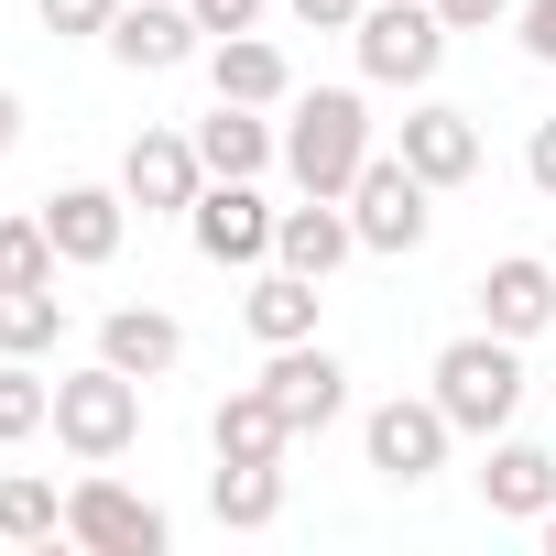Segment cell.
<instances>
[{"label": "cell", "instance_id": "6da1fadb", "mask_svg": "<svg viewBox=\"0 0 556 556\" xmlns=\"http://www.w3.org/2000/svg\"><path fill=\"white\" fill-rule=\"evenodd\" d=\"M131 426H142V382H131L121 361H99V371L55 382V437H66L77 458H121V447H131Z\"/></svg>", "mask_w": 556, "mask_h": 556}, {"label": "cell", "instance_id": "7a4b0ae2", "mask_svg": "<svg viewBox=\"0 0 556 556\" xmlns=\"http://www.w3.org/2000/svg\"><path fill=\"white\" fill-rule=\"evenodd\" d=\"M361 164H371V121H361V99H350V88H317V99L295 110V175H306L317 197H339Z\"/></svg>", "mask_w": 556, "mask_h": 556}, {"label": "cell", "instance_id": "3957f363", "mask_svg": "<svg viewBox=\"0 0 556 556\" xmlns=\"http://www.w3.org/2000/svg\"><path fill=\"white\" fill-rule=\"evenodd\" d=\"M513 393H523V371H513L502 328H491V339H447V350H437V404H447V426H502V415H513Z\"/></svg>", "mask_w": 556, "mask_h": 556}, {"label": "cell", "instance_id": "277c9868", "mask_svg": "<svg viewBox=\"0 0 556 556\" xmlns=\"http://www.w3.org/2000/svg\"><path fill=\"white\" fill-rule=\"evenodd\" d=\"M66 534H77V545H99V556H164V534H175V523H164L153 502H131L121 480H88V491L66 502Z\"/></svg>", "mask_w": 556, "mask_h": 556}, {"label": "cell", "instance_id": "5b68a950", "mask_svg": "<svg viewBox=\"0 0 556 556\" xmlns=\"http://www.w3.org/2000/svg\"><path fill=\"white\" fill-rule=\"evenodd\" d=\"M350 197H361V240L371 251H415L426 240V175L415 164H361Z\"/></svg>", "mask_w": 556, "mask_h": 556}, {"label": "cell", "instance_id": "8992f818", "mask_svg": "<svg viewBox=\"0 0 556 556\" xmlns=\"http://www.w3.org/2000/svg\"><path fill=\"white\" fill-rule=\"evenodd\" d=\"M437 23L447 12H426V0H382V12L361 23V66L371 77H426L437 66Z\"/></svg>", "mask_w": 556, "mask_h": 556}, {"label": "cell", "instance_id": "52a82bcc", "mask_svg": "<svg viewBox=\"0 0 556 556\" xmlns=\"http://www.w3.org/2000/svg\"><path fill=\"white\" fill-rule=\"evenodd\" d=\"M339 382H350V371H339L328 350H306V339H285V361H273V371H262V393H273V404H285V426H295V437L339 415Z\"/></svg>", "mask_w": 556, "mask_h": 556}, {"label": "cell", "instance_id": "ba28073f", "mask_svg": "<svg viewBox=\"0 0 556 556\" xmlns=\"http://www.w3.org/2000/svg\"><path fill=\"white\" fill-rule=\"evenodd\" d=\"M262 240H273V207H262L240 175H229L218 197H197V251H207V262H251Z\"/></svg>", "mask_w": 556, "mask_h": 556}, {"label": "cell", "instance_id": "9c48e42d", "mask_svg": "<svg viewBox=\"0 0 556 556\" xmlns=\"http://www.w3.org/2000/svg\"><path fill=\"white\" fill-rule=\"evenodd\" d=\"M437 447H447V404H382L371 415V469L415 480V469H437Z\"/></svg>", "mask_w": 556, "mask_h": 556}, {"label": "cell", "instance_id": "30bf717a", "mask_svg": "<svg viewBox=\"0 0 556 556\" xmlns=\"http://www.w3.org/2000/svg\"><path fill=\"white\" fill-rule=\"evenodd\" d=\"M480 306H491V328H502V339H523V328H545V317H556V273L513 251V262H491V273H480Z\"/></svg>", "mask_w": 556, "mask_h": 556}, {"label": "cell", "instance_id": "8fae6325", "mask_svg": "<svg viewBox=\"0 0 556 556\" xmlns=\"http://www.w3.org/2000/svg\"><path fill=\"white\" fill-rule=\"evenodd\" d=\"M404 164H415L426 186H458V175L480 164V131H469V110H415V121H404Z\"/></svg>", "mask_w": 556, "mask_h": 556}, {"label": "cell", "instance_id": "7c38bea8", "mask_svg": "<svg viewBox=\"0 0 556 556\" xmlns=\"http://www.w3.org/2000/svg\"><path fill=\"white\" fill-rule=\"evenodd\" d=\"M197 142H175V131H153V142H131V197L142 207H197Z\"/></svg>", "mask_w": 556, "mask_h": 556}, {"label": "cell", "instance_id": "4fadbf2b", "mask_svg": "<svg viewBox=\"0 0 556 556\" xmlns=\"http://www.w3.org/2000/svg\"><path fill=\"white\" fill-rule=\"evenodd\" d=\"M45 229H55L66 262H110V251H121V207H110L99 186H66V197L45 207Z\"/></svg>", "mask_w": 556, "mask_h": 556}, {"label": "cell", "instance_id": "5bb4252c", "mask_svg": "<svg viewBox=\"0 0 556 556\" xmlns=\"http://www.w3.org/2000/svg\"><path fill=\"white\" fill-rule=\"evenodd\" d=\"M207 437H218V458H285V437H295V426H285V404L251 382V393H229V404H218V426H207Z\"/></svg>", "mask_w": 556, "mask_h": 556}, {"label": "cell", "instance_id": "9a60e30c", "mask_svg": "<svg viewBox=\"0 0 556 556\" xmlns=\"http://www.w3.org/2000/svg\"><path fill=\"white\" fill-rule=\"evenodd\" d=\"M99 350L142 382V371H175V350H186V339H175V317H164V306H121V317L99 328Z\"/></svg>", "mask_w": 556, "mask_h": 556}, {"label": "cell", "instance_id": "2e32d148", "mask_svg": "<svg viewBox=\"0 0 556 556\" xmlns=\"http://www.w3.org/2000/svg\"><path fill=\"white\" fill-rule=\"evenodd\" d=\"M480 502H491V513H545V502H556V458H545V447H491Z\"/></svg>", "mask_w": 556, "mask_h": 556}, {"label": "cell", "instance_id": "e0dca14e", "mask_svg": "<svg viewBox=\"0 0 556 556\" xmlns=\"http://www.w3.org/2000/svg\"><path fill=\"white\" fill-rule=\"evenodd\" d=\"M186 34H197L186 12L142 0V12H121V23H110V55H121V66H175V55H186Z\"/></svg>", "mask_w": 556, "mask_h": 556}, {"label": "cell", "instance_id": "ac0fdd59", "mask_svg": "<svg viewBox=\"0 0 556 556\" xmlns=\"http://www.w3.org/2000/svg\"><path fill=\"white\" fill-rule=\"evenodd\" d=\"M273 240H285V262H295V273H328V262H339L361 229H350V218L317 197V207H285V218H273Z\"/></svg>", "mask_w": 556, "mask_h": 556}, {"label": "cell", "instance_id": "d6986e66", "mask_svg": "<svg viewBox=\"0 0 556 556\" xmlns=\"http://www.w3.org/2000/svg\"><path fill=\"white\" fill-rule=\"evenodd\" d=\"M251 328L285 350V339H306L317 328V273H273V285H251Z\"/></svg>", "mask_w": 556, "mask_h": 556}, {"label": "cell", "instance_id": "ffe728a7", "mask_svg": "<svg viewBox=\"0 0 556 556\" xmlns=\"http://www.w3.org/2000/svg\"><path fill=\"white\" fill-rule=\"evenodd\" d=\"M218 513L229 523H273L285 513V469L273 458H218Z\"/></svg>", "mask_w": 556, "mask_h": 556}, {"label": "cell", "instance_id": "44dd1931", "mask_svg": "<svg viewBox=\"0 0 556 556\" xmlns=\"http://www.w3.org/2000/svg\"><path fill=\"white\" fill-rule=\"evenodd\" d=\"M273 88H285V55L229 34V45H218V99H240V110H251V99H273Z\"/></svg>", "mask_w": 556, "mask_h": 556}, {"label": "cell", "instance_id": "7402d4cb", "mask_svg": "<svg viewBox=\"0 0 556 556\" xmlns=\"http://www.w3.org/2000/svg\"><path fill=\"white\" fill-rule=\"evenodd\" d=\"M66 251H55V229L45 218H0V285H45Z\"/></svg>", "mask_w": 556, "mask_h": 556}, {"label": "cell", "instance_id": "603a6c76", "mask_svg": "<svg viewBox=\"0 0 556 556\" xmlns=\"http://www.w3.org/2000/svg\"><path fill=\"white\" fill-rule=\"evenodd\" d=\"M55 317H66V306H55L45 285H0V350H45Z\"/></svg>", "mask_w": 556, "mask_h": 556}, {"label": "cell", "instance_id": "cb8c5ba5", "mask_svg": "<svg viewBox=\"0 0 556 556\" xmlns=\"http://www.w3.org/2000/svg\"><path fill=\"white\" fill-rule=\"evenodd\" d=\"M55 523H66V502L45 480H0V534H12V545H45Z\"/></svg>", "mask_w": 556, "mask_h": 556}, {"label": "cell", "instance_id": "d4e9b609", "mask_svg": "<svg viewBox=\"0 0 556 556\" xmlns=\"http://www.w3.org/2000/svg\"><path fill=\"white\" fill-rule=\"evenodd\" d=\"M197 153H207L218 175H251V164H262V121H240V99H218V121L197 131Z\"/></svg>", "mask_w": 556, "mask_h": 556}, {"label": "cell", "instance_id": "484cf974", "mask_svg": "<svg viewBox=\"0 0 556 556\" xmlns=\"http://www.w3.org/2000/svg\"><path fill=\"white\" fill-rule=\"evenodd\" d=\"M55 415V382H34V371H0V437H34Z\"/></svg>", "mask_w": 556, "mask_h": 556}, {"label": "cell", "instance_id": "4316f807", "mask_svg": "<svg viewBox=\"0 0 556 556\" xmlns=\"http://www.w3.org/2000/svg\"><path fill=\"white\" fill-rule=\"evenodd\" d=\"M45 23H66V34H110L121 12H110V0H45Z\"/></svg>", "mask_w": 556, "mask_h": 556}, {"label": "cell", "instance_id": "83f0119b", "mask_svg": "<svg viewBox=\"0 0 556 556\" xmlns=\"http://www.w3.org/2000/svg\"><path fill=\"white\" fill-rule=\"evenodd\" d=\"M251 12H262V0H197V23H207V34H251Z\"/></svg>", "mask_w": 556, "mask_h": 556}, {"label": "cell", "instance_id": "f1b7e54d", "mask_svg": "<svg viewBox=\"0 0 556 556\" xmlns=\"http://www.w3.org/2000/svg\"><path fill=\"white\" fill-rule=\"evenodd\" d=\"M523 45H534V55L556 66V0H534V12H523Z\"/></svg>", "mask_w": 556, "mask_h": 556}, {"label": "cell", "instance_id": "f546056e", "mask_svg": "<svg viewBox=\"0 0 556 556\" xmlns=\"http://www.w3.org/2000/svg\"><path fill=\"white\" fill-rule=\"evenodd\" d=\"M534 186H556V121L534 131Z\"/></svg>", "mask_w": 556, "mask_h": 556}, {"label": "cell", "instance_id": "4dcf8cb0", "mask_svg": "<svg viewBox=\"0 0 556 556\" xmlns=\"http://www.w3.org/2000/svg\"><path fill=\"white\" fill-rule=\"evenodd\" d=\"M295 12H306V23H350V12H361V0H295Z\"/></svg>", "mask_w": 556, "mask_h": 556}, {"label": "cell", "instance_id": "1f68e13d", "mask_svg": "<svg viewBox=\"0 0 556 556\" xmlns=\"http://www.w3.org/2000/svg\"><path fill=\"white\" fill-rule=\"evenodd\" d=\"M437 12H447V23H491V12H502V0H437Z\"/></svg>", "mask_w": 556, "mask_h": 556}, {"label": "cell", "instance_id": "d6a6232c", "mask_svg": "<svg viewBox=\"0 0 556 556\" xmlns=\"http://www.w3.org/2000/svg\"><path fill=\"white\" fill-rule=\"evenodd\" d=\"M0 142H12V99H0Z\"/></svg>", "mask_w": 556, "mask_h": 556}, {"label": "cell", "instance_id": "836d02e7", "mask_svg": "<svg viewBox=\"0 0 556 556\" xmlns=\"http://www.w3.org/2000/svg\"><path fill=\"white\" fill-rule=\"evenodd\" d=\"M545 545H556V513H545Z\"/></svg>", "mask_w": 556, "mask_h": 556}]
</instances>
